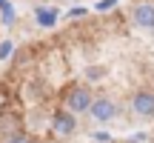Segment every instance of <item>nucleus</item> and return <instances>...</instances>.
<instances>
[{
  "mask_svg": "<svg viewBox=\"0 0 154 143\" xmlns=\"http://www.w3.org/2000/svg\"><path fill=\"white\" fill-rule=\"evenodd\" d=\"M6 143H37V138H32L29 132H20V135H14V138H9Z\"/></svg>",
  "mask_w": 154,
  "mask_h": 143,
  "instance_id": "f8f14e48",
  "label": "nucleus"
},
{
  "mask_svg": "<svg viewBox=\"0 0 154 143\" xmlns=\"http://www.w3.org/2000/svg\"><path fill=\"white\" fill-rule=\"evenodd\" d=\"M0 23H3V20H0Z\"/></svg>",
  "mask_w": 154,
  "mask_h": 143,
  "instance_id": "f3484780",
  "label": "nucleus"
},
{
  "mask_svg": "<svg viewBox=\"0 0 154 143\" xmlns=\"http://www.w3.org/2000/svg\"><path fill=\"white\" fill-rule=\"evenodd\" d=\"M69 3H74V0H69Z\"/></svg>",
  "mask_w": 154,
  "mask_h": 143,
  "instance_id": "dca6fc26",
  "label": "nucleus"
},
{
  "mask_svg": "<svg viewBox=\"0 0 154 143\" xmlns=\"http://www.w3.org/2000/svg\"><path fill=\"white\" fill-rule=\"evenodd\" d=\"M26 92H29V97H34V100L40 103V100L46 97V83H43V80H29V83H26Z\"/></svg>",
  "mask_w": 154,
  "mask_h": 143,
  "instance_id": "1a4fd4ad",
  "label": "nucleus"
},
{
  "mask_svg": "<svg viewBox=\"0 0 154 143\" xmlns=\"http://www.w3.org/2000/svg\"><path fill=\"white\" fill-rule=\"evenodd\" d=\"M60 20V9L57 6H34V23L40 29H54Z\"/></svg>",
  "mask_w": 154,
  "mask_h": 143,
  "instance_id": "0eeeda50",
  "label": "nucleus"
},
{
  "mask_svg": "<svg viewBox=\"0 0 154 143\" xmlns=\"http://www.w3.org/2000/svg\"><path fill=\"white\" fill-rule=\"evenodd\" d=\"M86 14H88V11L83 9V6H80V9H72V11H69V17H72V20H83Z\"/></svg>",
  "mask_w": 154,
  "mask_h": 143,
  "instance_id": "2eb2a0df",
  "label": "nucleus"
},
{
  "mask_svg": "<svg viewBox=\"0 0 154 143\" xmlns=\"http://www.w3.org/2000/svg\"><path fill=\"white\" fill-rule=\"evenodd\" d=\"M131 112L137 117H146V120L154 117V92L151 89H137L131 94Z\"/></svg>",
  "mask_w": 154,
  "mask_h": 143,
  "instance_id": "7ed1b4c3",
  "label": "nucleus"
},
{
  "mask_svg": "<svg viewBox=\"0 0 154 143\" xmlns=\"http://www.w3.org/2000/svg\"><path fill=\"white\" fill-rule=\"evenodd\" d=\"M131 23L140 26V29H154V3L140 0V3L131 9Z\"/></svg>",
  "mask_w": 154,
  "mask_h": 143,
  "instance_id": "423d86ee",
  "label": "nucleus"
},
{
  "mask_svg": "<svg viewBox=\"0 0 154 143\" xmlns=\"http://www.w3.org/2000/svg\"><path fill=\"white\" fill-rule=\"evenodd\" d=\"M117 112H120V109H117V103L111 97H94L88 115H91L97 123H109V120H114V117H117Z\"/></svg>",
  "mask_w": 154,
  "mask_h": 143,
  "instance_id": "20e7f679",
  "label": "nucleus"
},
{
  "mask_svg": "<svg viewBox=\"0 0 154 143\" xmlns=\"http://www.w3.org/2000/svg\"><path fill=\"white\" fill-rule=\"evenodd\" d=\"M114 6H117V0H97V3H94V11L103 14V11H111Z\"/></svg>",
  "mask_w": 154,
  "mask_h": 143,
  "instance_id": "9b49d317",
  "label": "nucleus"
},
{
  "mask_svg": "<svg viewBox=\"0 0 154 143\" xmlns=\"http://www.w3.org/2000/svg\"><path fill=\"white\" fill-rule=\"evenodd\" d=\"M63 103H66V109H72L74 115H83V112H88L91 109V103H94V94H91V86H72L66 92V97H63Z\"/></svg>",
  "mask_w": 154,
  "mask_h": 143,
  "instance_id": "f03ea898",
  "label": "nucleus"
},
{
  "mask_svg": "<svg viewBox=\"0 0 154 143\" xmlns=\"http://www.w3.org/2000/svg\"><path fill=\"white\" fill-rule=\"evenodd\" d=\"M0 20L6 26H14V20H17V11H14V6L9 0H0Z\"/></svg>",
  "mask_w": 154,
  "mask_h": 143,
  "instance_id": "6e6552de",
  "label": "nucleus"
},
{
  "mask_svg": "<svg viewBox=\"0 0 154 143\" xmlns=\"http://www.w3.org/2000/svg\"><path fill=\"white\" fill-rule=\"evenodd\" d=\"M14 43L11 40H0V60H9V57H14Z\"/></svg>",
  "mask_w": 154,
  "mask_h": 143,
  "instance_id": "9d476101",
  "label": "nucleus"
},
{
  "mask_svg": "<svg viewBox=\"0 0 154 143\" xmlns=\"http://www.w3.org/2000/svg\"><path fill=\"white\" fill-rule=\"evenodd\" d=\"M49 129H51V135L54 138H72V135L77 132V115L72 109H54L49 115Z\"/></svg>",
  "mask_w": 154,
  "mask_h": 143,
  "instance_id": "f257e3e1",
  "label": "nucleus"
},
{
  "mask_svg": "<svg viewBox=\"0 0 154 143\" xmlns=\"http://www.w3.org/2000/svg\"><path fill=\"white\" fill-rule=\"evenodd\" d=\"M20 132H26L23 129V117L17 115V112H0V140H9V138H14V135H20Z\"/></svg>",
  "mask_w": 154,
  "mask_h": 143,
  "instance_id": "39448f33",
  "label": "nucleus"
},
{
  "mask_svg": "<svg viewBox=\"0 0 154 143\" xmlns=\"http://www.w3.org/2000/svg\"><path fill=\"white\" fill-rule=\"evenodd\" d=\"M86 77H88V80H97V77H103V69H100V66H88Z\"/></svg>",
  "mask_w": 154,
  "mask_h": 143,
  "instance_id": "4468645a",
  "label": "nucleus"
},
{
  "mask_svg": "<svg viewBox=\"0 0 154 143\" xmlns=\"http://www.w3.org/2000/svg\"><path fill=\"white\" fill-rule=\"evenodd\" d=\"M91 138L97 140V143H114V138H111V132H94Z\"/></svg>",
  "mask_w": 154,
  "mask_h": 143,
  "instance_id": "ddd939ff",
  "label": "nucleus"
}]
</instances>
